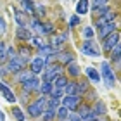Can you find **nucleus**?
<instances>
[{"label":"nucleus","mask_w":121,"mask_h":121,"mask_svg":"<svg viewBox=\"0 0 121 121\" xmlns=\"http://www.w3.org/2000/svg\"><path fill=\"white\" fill-rule=\"evenodd\" d=\"M66 40H68V31H66V33H62V35H54L48 45H50V47L54 48V50L57 52L59 48H60V47L64 45V42H66Z\"/></svg>","instance_id":"nucleus-9"},{"label":"nucleus","mask_w":121,"mask_h":121,"mask_svg":"<svg viewBox=\"0 0 121 121\" xmlns=\"http://www.w3.org/2000/svg\"><path fill=\"white\" fill-rule=\"evenodd\" d=\"M17 57H21L23 60H26V62H28V59L31 57V50H30L28 47H21V48H19V56H17Z\"/></svg>","instance_id":"nucleus-30"},{"label":"nucleus","mask_w":121,"mask_h":121,"mask_svg":"<svg viewBox=\"0 0 121 121\" xmlns=\"http://www.w3.org/2000/svg\"><path fill=\"white\" fill-rule=\"evenodd\" d=\"M4 60H7V45L4 42H0V64Z\"/></svg>","instance_id":"nucleus-35"},{"label":"nucleus","mask_w":121,"mask_h":121,"mask_svg":"<svg viewBox=\"0 0 121 121\" xmlns=\"http://www.w3.org/2000/svg\"><path fill=\"white\" fill-rule=\"evenodd\" d=\"M93 9H97V7H107V4H109V0H93Z\"/></svg>","instance_id":"nucleus-37"},{"label":"nucleus","mask_w":121,"mask_h":121,"mask_svg":"<svg viewBox=\"0 0 121 121\" xmlns=\"http://www.w3.org/2000/svg\"><path fill=\"white\" fill-rule=\"evenodd\" d=\"M38 86H40V80H38L36 76H33V78H30V80L23 81V92L26 93V95H28L30 92L38 90Z\"/></svg>","instance_id":"nucleus-7"},{"label":"nucleus","mask_w":121,"mask_h":121,"mask_svg":"<svg viewBox=\"0 0 121 121\" xmlns=\"http://www.w3.org/2000/svg\"><path fill=\"white\" fill-rule=\"evenodd\" d=\"M78 24V16H74V17H71V26H76Z\"/></svg>","instance_id":"nucleus-43"},{"label":"nucleus","mask_w":121,"mask_h":121,"mask_svg":"<svg viewBox=\"0 0 121 121\" xmlns=\"http://www.w3.org/2000/svg\"><path fill=\"white\" fill-rule=\"evenodd\" d=\"M92 116H106V104L95 100V106L92 107Z\"/></svg>","instance_id":"nucleus-15"},{"label":"nucleus","mask_w":121,"mask_h":121,"mask_svg":"<svg viewBox=\"0 0 121 121\" xmlns=\"http://www.w3.org/2000/svg\"><path fill=\"white\" fill-rule=\"evenodd\" d=\"M31 42H33V45H35V47L38 48V50H40L42 47H45V45H48V43H47L45 40H43L42 36H33V38H31Z\"/></svg>","instance_id":"nucleus-32"},{"label":"nucleus","mask_w":121,"mask_h":121,"mask_svg":"<svg viewBox=\"0 0 121 121\" xmlns=\"http://www.w3.org/2000/svg\"><path fill=\"white\" fill-rule=\"evenodd\" d=\"M69 114H71V111H68V109L62 107V106H59V107L56 109V118H59L60 121H66Z\"/></svg>","instance_id":"nucleus-20"},{"label":"nucleus","mask_w":121,"mask_h":121,"mask_svg":"<svg viewBox=\"0 0 121 121\" xmlns=\"http://www.w3.org/2000/svg\"><path fill=\"white\" fill-rule=\"evenodd\" d=\"M81 52L85 56H92V57H100V50L97 48V45L92 40H85L83 45H81Z\"/></svg>","instance_id":"nucleus-6"},{"label":"nucleus","mask_w":121,"mask_h":121,"mask_svg":"<svg viewBox=\"0 0 121 121\" xmlns=\"http://www.w3.org/2000/svg\"><path fill=\"white\" fill-rule=\"evenodd\" d=\"M0 93L4 95V99L7 102H16V95L12 93V90L9 88L7 85H4V83H0Z\"/></svg>","instance_id":"nucleus-14"},{"label":"nucleus","mask_w":121,"mask_h":121,"mask_svg":"<svg viewBox=\"0 0 121 121\" xmlns=\"http://www.w3.org/2000/svg\"><path fill=\"white\" fill-rule=\"evenodd\" d=\"M45 104H47V97L45 95H42L40 99H36L35 102H31L30 106H28V114L31 118H38V116H42V112L45 111Z\"/></svg>","instance_id":"nucleus-1"},{"label":"nucleus","mask_w":121,"mask_h":121,"mask_svg":"<svg viewBox=\"0 0 121 121\" xmlns=\"http://www.w3.org/2000/svg\"><path fill=\"white\" fill-rule=\"evenodd\" d=\"M116 43H119V33L118 31H112L111 35H107L106 38H102V48L106 52H111Z\"/></svg>","instance_id":"nucleus-5"},{"label":"nucleus","mask_w":121,"mask_h":121,"mask_svg":"<svg viewBox=\"0 0 121 121\" xmlns=\"http://www.w3.org/2000/svg\"><path fill=\"white\" fill-rule=\"evenodd\" d=\"M16 36H17L19 38V40H31V30L30 28H21V26H19V28L17 30H16Z\"/></svg>","instance_id":"nucleus-18"},{"label":"nucleus","mask_w":121,"mask_h":121,"mask_svg":"<svg viewBox=\"0 0 121 121\" xmlns=\"http://www.w3.org/2000/svg\"><path fill=\"white\" fill-rule=\"evenodd\" d=\"M107 12V7H97V9H93V16H97V17H99V16H104V14H106Z\"/></svg>","instance_id":"nucleus-39"},{"label":"nucleus","mask_w":121,"mask_h":121,"mask_svg":"<svg viewBox=\"0 0 121 121\" xmlns=\"http://www.w3.org/2000/svg\"><path fill=\"white\" fill-rule=\"evenodd\" d=\"M42 116H43V121H54V118H56V109H47L45 107V111L42 112Z\"/></svg>","instance_id":"nucleus-28"},{"label":"nucleus","mask_w":121,"mask_h":121,"mask_svg":"<svg viewBox=\"0 0 121 121\" xmlns=\"http://www.w3.org/2000/svg\"><path fill=\"white\" fill-rule=\"evenodd\" d=\"M54 54H57L50 45H45V47H42L40 48V56L42 57H48V56H54Z\"/></svg>","instance_id":"nucleus-31"},{"label":"nucleus","mask_w":121,"mask_h":121,"mask_svg":"<svg viewBox=\"0 0 121 121\" xmlns=\"http://www.w3.org/2000/svg\"><path fill=\"white\" fill-rule=\"evenodd\" d=\"M24 66H26V60H23L21 57H16V59H10V60H7L5 68H7V71H9V73L17 74V73H21V71L24 69Z\"/></svg>","instance_id":"nucleus-4"},{"label":"nucleus","mask_w":121,"mask_h":121,"mask_svg":"<svg viewBox=\"0 0 121 121\" xmlns=\"http://www.w3.org/2000/svg\"><path fill=\"white\" fill-rule=\"evenodd\" d=\"M43 69H45V59H43L42 56H38V57H35V59L31 60V73L35 74V76L40 74Z\"/></svg>","instance_id":"nucleus-8"},{"label":"nucleus","mask_w":121,"mask_h":121,"mask_svg":"<svg viewBox=\"0 0 121 121\" xmlns=\"http://www.w3.org/2000/svg\"><path fill=\"white\" fill-rule=\"evenodd\" d=\"M38 90H40L42 95H50V90H52V83H47V81H43V83H40V86H38Z\"/></svg>","instance_id":"nucleus-27"},{"label":"nucleus","mask_w":121,"mask_h":121,"mask_svg":"<svg viewBox=\"0 0 121 121\" xmlns=\"http://www.w3.org/2000/svg\"><path fill=\"white\" fill-rule=\"evenodd\" d=\"M66 83H68V80H66L64 76L60 74V76H57V78L52 81V88H59V90H64Z\"/></svg>","instance_id":"nucleus-21"},{"label":"nucleus","mask_w":121,"mask_h":121,"mask_svg":"<svg viewBox=\"0 0 121 121\" xmlns=\"http://www.w3.org/2000/svg\"><path fill=\"white\" fill-rule=\"evenodd\" d=\"M76 114L81 118V121H88V119H92L93 116H92V107L88 106V104H81V106H78L76 107Z\"/></svg>","instance_id":"nucleus-10"},{"label":"nucleus","mask_w":121,"mask_h":121,"mask_svg":"<svg viewBox=\"0 0 121 121\" xmlns=\"http://www.w3.org/2000/svg\"><path fill=\"white\" fill-rule=\"evenodd\" d=\"M83 35H85L86 38H92V36H93V30H92V28H85V30H83Z\"/></svg>","instance_id":"nucleus-40"},{"label":"nucleus","mask_w":121,"mask_h":121,"mask_svg":"<svg viewBox=\"0 0 121 121\" xmlns=\"http://www.w3.org/2000/svg\"><path fill=\"white\" fill-rule=\"evenodd\" d=\"M100 76H102V80H104V83H106V86H114L116 85V76H114L112 73V69H111V66H109V62H102L100 66Z\"/></svg>","instance_id":"nucleus-2"},{"label":"nucleus","mask_w":121,"mask_h":121,"mask_svg":"<svg viewBox=\"0 0 121 121\" xmlns=\"http://www.w3.org/2000/svg\"><path fill=\"white\" fill-rule=\"evenodd\" d=\"M43 31H45V35L54 33V24L52 23H43Z\"/></svg>","instance_id":"nucleus-38"},{"label":"nucleus","mask_w":121,"mask_h":121,"mask_svg":"<svg viewBox=\"0 0 121 121\" xmlns=\"http://www.w3.org/2000/svg\"><path fill=\"white\" fill-rule=\"evenodd\" d=\"M59 106H60V99L47 97V104H45V107H47V109H57Z\"/></svg>","instance_id":"nucleus-26"},{"label":"nucleus","mask_w":121,"mask_h":121,"mask_svg":"<svg viewBox=\"0 0 121 121\" xmlns=\"http://www.w3.org/2000/svg\"><path fill=\"white\" fill-rule=\"evenodd\" d=\"M56 60H59L60 64H69V62H73V54L71 52H57Z\"/></svg>","instance_id":"nucleus-17"},{"label":"nucleus","mask_w":121,"mask_h":121,"mask_svg":"<svg viewBox=\"0 0 121 121\" xmlns=\"http://www.w3.org/2000/svg\"><path fill=\"white\" fill-rule=\"evenodd\" d=\"M7 73L9 71H7V68H5V64H0V78H4Z\"/></svg>","instance_id":"nucleus-41"},{"label":"nucleus","mask_w":121,"mask_h":121,"mask_svg":"<svg viewBox=\"0 0 121 121\" xmlns=\"http://www.w3.org/2000/svg\"><path fill=\"white\" fill-rule=\"evenodd\" d=\"M76 12L81 14V16L88 12V0H80V2L76 4Z\"/></svg>","instance_id":"nucleus-23"},{"label":"nucleus","mask_w":121,"mask_h":121,"mask_svg":"<svg viewBox=\"0 0 121 121\" xmlns=\"http://www.w3.org/2000/svg\"><path fill=\"white\" fill-rule=\"evenodd\" d=\"M80 102H81V95H64L60 99L62 107H66L68 111H76V107L80 106Z\"/></svg>","instance_id":"nucleus-3"},{"label":"nucleus","mask_w":121,"mask_h":121,"mask_svg":"<svg viewBox=\"0 0 121 121\" xmlns=\"http://www.w3.org/2000/svg\"><path fill=\"white\" fill-rule=\"evenodd\" d=\"M112 31H116V23H107L99 28V36L100 38H106L107 35H111Z\"/></svg>","instance_id":"nucleus-12"},{"label":"nucleus","mask_w":121,"mask_h":121,"mask_svg":"<svg viewBox=\"0 0 121 121\" xmlns=\"http://www.w3.org/2000/svg\"><path fill=\"white\" fill-rule=\"evenodd\" d=\"M86 76H88V80H92L93 83H99L100 81V73H99L97 69H93V68H86Z\"/></svg>","instance_id":"nucleus-19"},{"label":"nucleus","mask_w":121,"mask_h":121,"mask_svg":"<svg viewBox=\"0 0 121 121\" xmlns=\"http://www.w3.org/2000/svg\"><path fill=\"white\" fill-rule=\"evenodd\" d=\"M68 73H69L71 76H73V78H76V76H80V68H78V64H76L74 60H73V62H69V64H68Z\"/></svg>","instance_id":"nucleus-25"},{"label":"nucleus","mask_w":121,"mask_h":121,"mask_svg":"<svg viewBox=\"0 0 121 121\" xmlns=\"http://www.w3.org/2000/svg\"><path fill=\"white\" fill-rule=\"evenodd\" d=\"M30 28H31V30H35L40 36H42V35H45V31H43V23H40L38 19H33V21H31V23H30Z\"/></svg>","instance_id":"nucleus-22"},{"label":"nucleus","mask_w":121,"mask_h":121,"mask_svg":"<svg viewBox=\"0 0 121 121\" xmlns=\"http://www.w3.org/2000/svg\"><path fill=\"white\" fill-rule=\"evenodd\" d=\"M112 56H111V59H112V62H119V54H121V45L119 43H116V45L112 47Z\"/></svg>","instance_id":"nucleus-29"},{"label":"nucleus","mask_w":121,"mask_h":121,"mask_svg":"<svg viewBox=\"0 0 121 121\" xmlns=\"http://www.w3.org/2000/svg\"><path fill=\"white\" fill-rule=\"evenodd\" d=\"M57 76H59V74L56 73V71H52L50 68H48L47 71H43V81H47V83H52Z\"/></svg>","instance_id":"nucleus-24"},{"label":"nucleus","mask_w":121,"mask_h":121,"mask_svg":"<svg viewBox=\"0 0 121 121\" xmlns=\"http://www.w3.org/2000/svg\"><path fill=\"white\" fill-rule=\"evenodd\" d=\"M76 83H78V93H80V95H81V93H85L86 90H88V88H90V86H88V81H86V80H81V81H76Z\"/></svg>","instance_id":"nucleus-34"},{"label":"nucleus","mask_w":121,"mask_h":121,"mask_svg":"<svg viewBox=\"0 0 121 121\" xmlns=\"http://www.w3.org/2000/svg\"><path fill=\"white\" fill-rule=\"evenodd\" d=\"M88 121H107V118H106V116H93V118L88 119Z\"/></svg>","instance_id":"nucleus-42"},{"label":"nucleus","mask_w":121,"mask_h":121,"mask_svg":"<svg viewBox=\"0 0 121 121\" xmlns=\"http://www.w3.org/2000/svg\"><path fill=\"white\" fill-rule=\"evenodd\" d=\"M64 95H80L78 93V83L76 81H68L64 86Z\"/></svg>","instance_id":"nucleus-16"},{"label":"nucleus","mask_w":121,"mask_h":121,"mask_svg":"<svg viewBox=\"0 0 121 121\" xmlns=\"http://www.w3.org/2000/svg\"><path fill=\"white\" fill-rule=\"evenodd\" d=\"M14 16H16V21H17V24L21 28H28V17H26V12L19 9H14Z\"/></svg>","instance_id":"nucleus-13"},{"label":"nucleus","mask_w":121,"mask_h":121,"mask_svg":"<svg viewBox=\"0 0 121 121\" xmlns=\"http://www.w3.org/2000/svg\"><path fill=\"white\" fill-rule=\"evenodd\" d=\"M33 74L31 71H21V73H17V80L21 81V83H23V81H26V80H30V78H33Z\"/></svg>","instance_id":"nucleus-33"},{"label":"nucleus","mask_w":121,"mask_h":121,"mask_svg":"<svg viewBox=\"0 0 121 121\" xmlns=\"http://www.w3.org/2000/svg\"><path fill=\"white\" fill-rule=\"evenodd\" d=\"M114 19H116V14L114 12H106L104 16H99L97 17V26L100 28V26L107 24V23H114Z\"/></svg>","instance_id":"nucleus-11"},{"label":"nucleus","mask_w":121,"mask_h":121,"mask_svg":"<svg viewBox=\"0 0 121 121\" xmlns=\"http://www.w3.org/2000/svg\"><path fill=\"white\" fill-rule=\"evenodd\" d=\"M12 112H14V118L17 119V121H24L26 118H24V114H23V111H21L19 107H14L12 109Z\"/></svg>","instance_id":"nucleus-36"}]
</instances>
